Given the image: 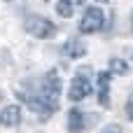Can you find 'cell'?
Here are the masks:
<instances>
[{"label":"cell","mask_w":133,"mask_h":133,"mask_svg":"<svg viewBox=\"0 0 133 133\" xmlns=\"http://www.w3.org/2000/svg\"><path fill=\"white\" fill-rule=\"evenodd\" d=\"M89 75H91V68L89 65H82L77 70V75L72 77L70 89H68V98L72 103H79V101H84L91 94V79H89Z\"/></svg>","instance_id":"cell-1"},{"label":"cell","mask_w":133,"mask_h":133,"mask_svg":"<svg viewBox=\"0 0 133 133\" xmlns=\"http://www.w3.org/2000/svg\"><path fill=\"white\" fill-rule=\"evenodd\" d=\"M49 105H54L56 110H58V96H61V79H58V72L56 70H49L47 75H44V79H42V87H40V91H37Z\"/></svg>","instance_id":"cell-2"},{"label":"cell","mask_w":133,"mask_h":133,"mask_svg":"<svg viewBox=\"0 0 133 133\" xmlns=\"http://www.w3.org/2000/svg\"><path fill=\"white\" fill-rule=\"evenodd\" d=\"M26 30L30 35L40 37V40H49V37L56 35V26L44 16H28L26 19Z\"/></svg>","instance_id":"cell-3"},{"label":"cell","mask_w":133,"mask_h":133,"mask_svg":"<svg viewBox=\"0 0 133 133\" xmlns=\"http://www.w3.org/2000/svg\"><path fill=\"white\" fill-rule=\"evenodd\" d=\"M105 23V14L101 7H87L84 9V16L79 21V30L82 33H98Z\"/></svg>","instance_id":"cell-4"},{"label":"cell","mask_w":133,"mask_h":133,"mask_svg":"<svg viewBox=\"0 0 133 133\" xmlns=\"http://www.w3.org/2000/svg\"><path fill=\"white\" fill-rule=\"evenodd\" d=\"M110 77H112V72H105V70H101L98 72V77H96V82H98V103L101 105H110Z\"/></svg>","instance_id":"cell-5"},{"label":"cell","mask_w":133,"mask_h":133,"mask_svg":"<svg viewBox=\"0 0 133 133\" xmlns=\"http://www.w3.org/2000/svg\"><path fill=\"white\" fill-rule=\"evenodd\" d=\"M19 122H21V108L19 105H7L0 112V126L12 129V126H19Z\"/></svg>","instance_id":"cell-6"},{"label":"cell","mask_w":133,"mask_h":133,"mask_svg":"<svg viewBox=\"0 0 133 133\" xmlns=\"http://www.w3.org/2000/svg\"><path fill=\"white\" fill-rule=\"evenodd\" d=\"M84 126H87V117H84L77 108H72V110L68 112V131L70 133H82Z\"/></svg>","instance_id":"cell-7"},{"label":"cell","mask_w":133,"mask_h":133,"mask_svg":"<svg viewBox=\"0 0 133 133\" xmlns=\"http://www.w3.org/2000/svg\"><path fill=\"white\" fill-rule=\"evenodd\" d=\"M63 54H65L68 58H79V56H84V54H87V47H84L79 40H70V42H65Z\"/></svg>","instance_id":"cell-8"},{"label":"cell","mask_w":133,"mask_h":133,"mask_svg":"<svg viewBox=\"0 0 133 133\" xmlns=\"http://www.w3.org/2000/svg\"><path fill=\"white\" fill-rule=\"evenodd\" d=\"M110 72L112 75H126L129 72V63L124 58H110Z\"/></svg>","instance_id":"cell-9"},{"label":"cell","mask_w":133,"mask_h":133,"mask_svg":"<svg viewBox=\"0 0 133 133\" xmlns=\"http://www.w3.org/2000/svg\"><path fill=\"white\" fill-rule=\"evenodd\" d=\"M56 12H58V16H63V19H70V16H72V12H75V5H72V0H58V5H56Z\"/></svg>","instance_id":"cell-10"},{"label":"cell","mask_w":133,"mask_h":133,"mask_svg":"<svg viewBox=\"0 0 133 133\" xmlns=\"http://www.w3.org/2000/svg\"><path fill=\"white\" fill-rule=\"evenodd\" d=\"M101 133H124V131H122V126H117V124H110V126H105Z\"/></svg>","instance_id":"cell-11"},{"label":"cell","mask_w":133,"mask_h":133,"mask_svg":"<svg viewBox=\"0 0 133 133\" xmlns=\"http://www.w3.org/2000/svg\"><path fill=\"white\" fill-rule=\"evenodd\" d=\"M126 117L133 122V98H129V103H126Z\"/></svg>","instance_id":"cell-12"},{"label":"cell","mask_w":133,"mask_h":133,"mask_svg":"<svg viewBox=\"0 0 133 133\" xmlns=\"http://www.w3.org/2000/svg\"><path fill=\"white\" fill-rule=\"evenodd\" d=\"M84 2H87V0H72V5H75V7H82Z\"/></svg>","instance_id":"cell-13"},{"label":"cell","mask_w":133,"mask_h":133,"mask_svg":"<svg viewBox=\"0 0 133 133\" xmlns=\"http://www.w3.org/2000/svg\"><path fill=\"white\" fill-rule=\"evenodd\" d=\"M98 2H108V0H98Z\"/></svg>","instance_id":"cell-14"},{"label":"cell","mask_w":133,"mask_h":133,"mask_svg":"<svg viewBox=\"0 0 133 133\" xmlns=\"http://www.w3.org/2000/svg\"><path fill=\"white\" fill-rule=\"evenodd\" d=\"M131 23H133V16H131Z\"/></svg>","instance_id":"cell-15"},{"label":"cell","mask_w":133,"mask_h":133,"mask_svg":"<svg viewBox=\"0 0 133 133\" xmlns=\"http://www.w3.org/2000/svg\"><path fill=\"white\" fill-rule=\"evenodd\" d=\"M0 98H2V94H0Z\"/></svg>","instance_id":"cell-16"},{"label":"cell","mask_w":133,"mask_h":133,"mask_svg":"<svg viewBox=\"0 0 133 133\" xmlns=\"http://www.w3.org/2000/svg\"><path fill=\"white\" fill-rule=\"evenodd\" d=\"M47 2H49V0H47Z\"/></svg>","instance_id":"cell-17"}]
</instances>
